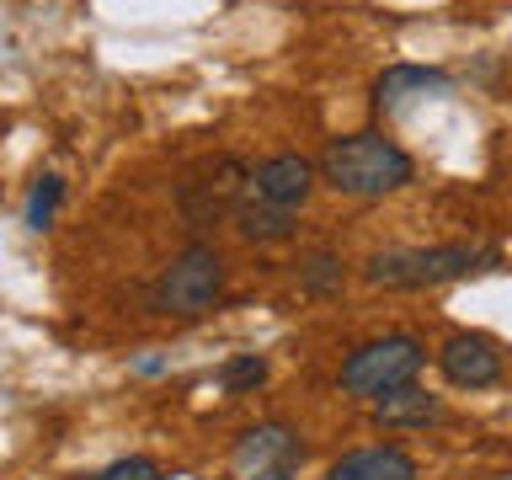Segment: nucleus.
I'll list each match as a JSON object with an SVG mask.
<instances>
[{
    "instance_id": "f257e3e1",
    "label": "nucleus",
    "mask_w": 512,
    "mask_h": 480,
    "mask_svg": "<svg viewBox=\"0 0 512 480\" xmlns=\"http://www.w3.org/2000/svg\"><path fill=\"white\" fill-rule=\"evenodd\" d=\"M320 182L347 192V198H384V192H400L416 176V160L400 150L390 134L379 128H363V134L331 139L326 155H320Z\"/></svg>"
},
{
    "instance_id": "f03ea898",
    "label": "nucleus",
    "mask_w": 512,
    "mask_h": 480,
    "mask_svg": "<svg viewBox=\"0 0 512 480\" xmlns=\"http://www.w3.org/2000/svg\"><path fill=\"white\" fill-rule=\"evenodd\" d=\"M496 262H502V251L464 246V240H448V246H395V251L368 256L363 278L374 288H438V283L470 278V272H486Z\"/></svg>"
},
{
    "instance_id": "7ed1b4c3",
    "label": "nucleus",
    "mask_w": 512,
    "mask_h": 480,
    "mask_svg": "<svg viewBox=\"0 0 512 480\" xmlns=\"http://www.w3.org/2000/svg\"><path fill=\"white\" fill-rule=\"evenodd\" d=\"M224 283H230L224 256L214 246H203V240H192L150 283V315H203L224 299Z\"/></svg>"
},
{
    "instance_id": "20e7f679",
    "label": "nucleus",
    "mask_w": 512,
    "mask_h": 480,
    "mask_svg": "<svg viewBox=\"0 0 512 480\" xmlns=\"http://www.w3.org/2000/svg\"><path fill=\"white\" fill-rule=\"evenodd\" d=\"M427 363V347L422 336L411 331H390V336H374V342H358L342 358V390L347 395H363V400H379L400 390V384H416V374H422Z\"/></svg>"
},
{
    "instance_id": "39448f33",
    "label": "nucleus",
    "mask_w": 512,
    "mask_h": 480,
    "mask_svg": "<svg viewBox=\"0 0 512 480\" xmlns=\"http://www.w3.org/2000/svg\"><path fill=\"white\" fill-rule=\"evenodd\" d=\"M299 464H304V443L288 422L246 427L235 443V470L251 475V480H294Z\"/></svg>"
},
{
    "instance_id": "423d86ee",
    "label": "nucleus",
    "mask_w": 512,
    "mask_h": 480,
    "mask_svg": "<svg viewBox=\"0 0 512 480\" xmlns=\"http://www.w3.org/2000/svg\"><path fill=\"white\" fill-rule=\"evenodd\" d=\"M315 160H304V155H267L262 166H251L246 171V198L256 203H272V208H304L310 203V192H315Z\"/></svg>"
},
{
    "instance_id": "0eeeda50",
    "label": "nucleus",
    "mask_w": 512,
    "mask_h": 480,
    "mask_svg": "<svg viewBox=\"0 0 512 480\" xmlns=\"http://www.w3.org/2000/svg\"><path fill=\"white\" fill-rule=\"evenodd\" d=\"M240 187H246V166H240L235 155H224L214 171H203V176H192V182H182L176 203H182L187 224H219V219L235 208Z\"/></svg>"
},
{
    "instance_id": "6e6552de",
    "label": "nucleus",
    "mask_w": 512,
    "mask_h": 480,
    "mask_svg": "<svg viewBox=\"0 0 512 480\" xmlns=\"http://www.w3.org/2000/svg\"><path fill=\"white\" fill-rule=\"evenodd\" d=\"M438 368L454 390H491L502 379V352H496L491 336H475V331H454L448 342L438 347Z\"/></svg>"
},
{
    "instance_id": "1a4fd4ad",
    "label": "nucleus",
    "mask_w": 512,
    "mask_h": 480,
    "mask_svg": "<svg viewBox=\"0 0 512 480\" xmlns=\"http://www.w3.org/2000/svg\"><path fill=\"white\" fill-rule=\"evenodd\" d=\"M326 480H416V459L400 443H374L352 448L326 470Z\"/></svg>"
},
{
    "instance_id": "9d476101",
    "label": "nucleus",
    "mask_w": 512,
    "mask_h": 480,
    "mask_svg": "<svg viewBox=\"0 0 512 480\" xmlns=\"http://www.w3.org/2000/svg\"><path fill=\"white\" fill-rule=\"evenodd\" d=\"M443 400L438 395H427V390H416V384H400V390L390 395H379L374 400V422L379 427H390V432H411V427H438L443 422Z\"/></svg>"
},
{
    "instance_id": "9b49d317",
    "label": "nucleus",
    "mask_w": 512,
    "mask_h": 480,
    "mask_svg": "<svg viewBox=\"0 0 512 480\" xmlns=\"http://www.w3.org/2000/svg\"><path fill=\"white\" fill-rule=\"evenodd\" d=\"M448 86H454V75H448V70H432V64H395V70L379 75L374 102H379V112H395V107H406L411 96L448 91Z\"/></svg>"
},
{
    "instance_id": "f8f14e48",
    "label": "nucleus",
    "mask_w": 512,
    "mask_h": 480,
    "mask_svg": "<svg viewBox=\"0 0 512 480\" xmlns=\"http://www.w3.org/2000/svg\"><path fill=\"white\" fill-rule=\"evenodd\" d=\"M230 219H235L240 240H251V246H278V240H288V235H294V214H288V208L256 203V198H246V192L235 198Z\"/></svg>"
},
{
    "instance_id": "ddd939ff",
    "label": "nucleus",
    "mask_w": 512,
    "mask_h": 480,
    "mask_svg": "<svg viewBox=\"0 0 512 480\" xmlns=\"http://www.w3.org/2000/svg\"><path fill=\"white\" fill-rule=\"evenodd\" d=\"M342 278H347V262L336 251H310L299 262V288L304 294H315V299H326V294H336L342 288Z\"/></svg>"
},
{
    "instance_id": "4468645a",
    "label": "nucleus",
    "mask_w": 512,
    "mask_h": 480,
    "mask_svg": "<svg viewBox=\"0 0 512 480\" xmlns=\"http://www.w3.org/2000/svg\"><path fill=\"white\" fill-rule=\"evenodd\" d=\"M59 203H64V176H38L32 182V198H27V224L32 230H48L54 224V214H59Z\"/></svg>"
},
{
    "instance_id": "2eb2a0df",
    "label": "nucleus",
    "mask_w": 512,
    "mask_h": 480,
    "mask_svg": "<svg viewBox=\"0 0 512 480\" xmlns=\"http://www.w3.org/2000/svg\"><path fill=\"white\" fill-rule=\"evenodd\" d=\"M267 379V358H256V352H240V358H230L219 368V384L230 395H246V390H256V384Z\"/></svg>"
},
{
    "instance_id": "dca6fc26",
    "label": "nucleus",
    "mask_w": 512,
    "mask_h": 480,
    "mask_svg": "<svg viewBox=\"0 0 512 480\" xmlns=\"http://www.w3.org/2000/svg\"><path fill=\"white\" fill-rule=\"evenodd\" d=\"M91 480H160V464L144 459V454H123V459H112L107 470L91 475Z\"/></svg>"
}]
</instances>
